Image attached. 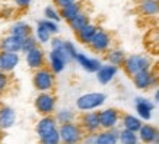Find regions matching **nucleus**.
<instances>
[{"instance_id": "40", "label": "nucleus", "mask_w": 159, "mask_h": 144, "mask_svg": "<svg viewBox=\"0 0 159 144\" xmlns=\"http://www.w3.org/2000/svg\"><path fill=\"white\" fill-rule=\"evenodd\" d=\"M63 44H64V39L60 38V37H57V35H53L51 39H50V45H51V48H61Z\"/></svg>"}, {"instance_id": "15", "label": "nucleus", "mask_w": 159, "mask_h": 144, "mask_svg": "<svg viewBox=\"0 0 159 144\" xmlns=\"http://www.w3.org/2000/svg\"><path fill=\"white\" fill-rule=\"evenodd\" d=\"M137 135H139V141H142V143L159 144V128H156L152 124L143 122L137 131Z\"/></svg>"}, {"instance_id": "19", "label": "nucleus", "mask_w": 159, "mask_h": 144, "mask_svg": "<svg viewBox=\"0 0 159 144\" xmlns=\"http://www.w3.org/2000/svg\"><path fill=\"white\" fill-rule=\"evenodd\" d=\"M20 48H22V38L13 34H7L0 39V51L20 53Z\"/></svg>"}, {"instance_id": "24", "label": "nucleus", "mask_w": 159, "mask_h": 144, "mask_svg": "<svg viewBox=\"0 0 159 144\" xmlns=\"http://www.w3.org/2000/svg\"><path fill=\"white\" fill-rule=\"evenodd\" d=\"M118 143V128L101 130L97 133V144H117Z\"/></svg>"}, {"instance_id": "32", "label": "nucleus", "mask_w": 159, "mask_h": 144, "mask_svg": "<svg viewBox=\"0 0 159 144\" xmlns=\"http://www.w3.org/2000/svg\"><path fill=\"white\" fill-rule=\"evenodd\" d=\"M44 18L45 19H51L54 22H60L61 20V16H60V10L54 6H47L44 9Z\"/></svg>"}, {"instance_id": "18", "label": "nucleus", "mask_w": 159, "mask_h": 144, "mask_svg": "<svg viewBox=\"0 0 159 144\" xmlns=\"http://www.w3.org/2000/svg\"><path fill=\"white\" fill-rule=\"evenodd\" d=\"M16 124V111L12 106L2 105L0 106V130H10Z\"/></svg>"}, {"instance_id": "8", "label": "nucleus", "mask_w": 159, "mask_h": 144, "mask_svg": "<svg viewBox=\"0 0 159 144\" xmlns=\"http://www.w3.org/2000/svg\"><path fill=\"white\" fill-rule=\"evenodd\" d=\"M70 60L66 55L64 50L61 48H51V51L48 53V60H47V67L54 73V74H60L64 72V68L67 66Z\"/></svg>"}, {"instance_id": "10", "label": "nucleus", "mask_w": 159, "mask_h": 144, "mask_svg": "<svg viewBox=\"0 0 159 144\" xmlns=\"http://www.w3.org/2000/svg\"><path fill=\"white\" fill-rule=\"evenodd\" d=\"M56 131H58V124L54 115H41V118L35 125V133L38 135L39 141L45 137H48L50 134L56 133Z\"/></svg>"}, {"instance_id": "22", "label": "nucleus", "mask_w": 159, "mask_h": 144, "mask_svg": "<svg viewBox=\"0 0 159 144\" xmlns=\"http://www.w3.org/2000/svg\"><path fill=\"white\" fill-rule=\"evenodd\" d=\"M125 57H127V54H125L124 50L117 48V47H111L105 53V61L112 64V66H117V67H121V66H123Z\"/></svg>"}, {"instance_id": "30", "label": "nucleus", "mask_w": 159, "mask_h": 144, "mask_svg": "<svg viewBox=\"0 0 159 144\" xmlns=\"http://www.w3.org/2000/svg\"><path fill=\"white\" fill-rule=\"evenodd\" d=\"M51 37H53V35L48 32V29L44 26L41 20H38V22H37V26H35V38L38 41V44H48Z\"/></svg>"}, {"instance_id": "39", "label": "nucleus", "mask_w": 159, "mask_h": 144, "mask_svg": "<svg viewBox=\"0 0 159 144\" xmlns=\"http://www.w3.org/2000/svg\"><path fill=\"white\" fill-rule=\"evenodd\" d=\"M82 143L86 144H97V133H85Z\"/></svg>"}, {"instance_id": "37", "label": "nucleus", "mask_w": 159, "mask_h": 144, "mask_svg": "<svg viewBox=\"0 0 159 144\" xmlns=\"http://www.w3.org/2000/svg\"><path fill=\"white\" fill-rule=\"evenodd\" d=\"M41 143L43 144H58L60 143V134H58V131L53 133V134H50L48 137H45V138L41 140Z\"/></svg>"}, {"instance_id": "23", "label": "nucleus", "mask_w": 159, "mask_h": 144, "mask_svg": "<svg viewBox=\"0 0 159 144\" xmlns=\"http://www.w3.org/2000/svg\"><path fill=\"white\" fill-rule=\"evenodd\" d=\"M58 10H60L61 20L69 22V20H72L77 13H80V12L83 10V3L82 2H79V0H76V2H73V3L64 6V7H61V9H58Z\"/></svg>"}, {"instance_id": "26", "label": "nucleus", "mask_w": 159, "mask_h": 144, "mask_svg": "<svg viewBox=\"0 0 159 144\" xmlns=\"http://www.w3.org/2000/svg\"><path fill=\"white\" fill-rule=\"evenodd\" d=\"M9 34H13L16 37H19V38H25V37H28V35L32 34V28H31V25L28 22H25V20H18V22H15L9 29Z\"/></svg>"}, {"instance_id": "13", "label": "nucleus", "mask_w": 159, "mask_h": 144, "mask_svg": "<svg viewBox=\"0 0 159 144\" xmlns=\"http://www.w3.org/2000/svg\"><path fill=\"white\" fill-rule=\"evenodd\" d=\"M134 111L142 121H149L155 111V103L145 96H137L134 98Z\"/></svg>"}, {"instance_id": "25", "label": "nucleus", "mask_w": 159, "mask_h": 144, "mask_svg": "<svg viewBox=\"0 0 159 144\" xmlns=\"http://www.w3.org/2000/svg\"><path fill=\"white\" fill-rule=\"evenodd\" d=\"M143 122H145V121H142L139 116L134 115V114H124V115H121L120 125H121V128H125V130L137 133Z\"/></svg>"}, {"instance_id": "6", "label": "nucleus", "mask_w": 159, "mask_h": 144, "mask_svg": "<svg viewBox=\"0 0 159 144\" xmlns=\"http://www.w3.org/2000/svg\"><path fill=\"white\" fill-rule=\"evenodd\" d=\"M114 44V37L111 35V32H108L104 28H98V31L95 32L92 41L89 42L88 47L91 48L93 53L97 54H105Z\"/></svg>"}, {"instance_id": "11", "label": "nucleus", "mask_w": 159, "mask_h": 144, "mask_svg": "<svg viewBox=\"0 0 159 144\" xmlns=\"http://www.w3.org/2000/svg\"><path fill=\"white\" fill-rule=\"evenodd\" d=\"M25 63L31 70H37L44 66H47V55L43 48L37 45L35 48L29 50L28 53H25Z\"/></svg>"}, {"instance_id": "4", "label": "nucleus", "mask_w": 159, "mask_h": 144, "mask_svg": "<svg viewBox=\"0 0 159 144\" xmlns=\"http://www.w3.org/2000/svg\"><path fill=\"white\" fill-rule=\"evenodd\" d=\"M58 134H60V143L64 144H76L82 143L83 138V130L79 125V122L72 121V122H66V124L58 125Z\"/></svg>"}, {"instance_id": "41", "label": "nucleus", "mask_w": 159, "mask_h": 144, "mask_svg": "<svg viewBox=\"0 0 159 144\" xmlns=\"http://www.w3.org/2000/svg\"><path fill=\"white\" fill-rule=\"evenodd\" d=\"M53 2H54V6H56L57 9H61V7L70 5V3L76 2V0H53Z\"/></svg>"}, {"instance_id": "16", "label": "nucleus", "mask_w": 159, "mask_h": 144, "mask_svg": "<svg viewBox=\"0 0 159 144\" xmlns=\"http://www.w3.org/2000/svg\"><path fill=\"white\" fill-rule=\"evenodd\" d=\"M95 74H97V80L101 83V85H110L117 77V74H118V67H117V66H112L110 63L101 64V67L95 72Z\"/></svg>"}, {"instance_id": "38", "label": "nucleus", "mask_w": 159, "mask_h": 144, "mask_svg": "<svg viewBox=\"0 0 159 144\" xmlns=\"http://www.w3.org/2000/svg\"><path fill=\"white\" fill-rule=\"evenodd\" d=\"M12 2H13L15 7L19 10H26L32 3V0H12Z\"/></svg>"}, {"instance_id": "29", "label": "nucleus", "mask_w": 159, "mask_h": 144, "mask_svg": "<svg viewBox=\"0 0 159 144\" xmlns=\"http://www.w3.org/2000/svg\"><path fill=\"white\" fill-rule=\"evenodd\" d=\"M118 143L121 144H137L139 143V135L134 131L121 128L118 130Z\"/></svg>"}, {"instance_id": "14", "label": "nucleus", "mask_w": 159, "mask_h": 144, "mask_svg": "<svg viewBox=\"0 0 159 144\" xmlns=\"http://www.w3.org/2000/svg\"><path fill=\"white\" fill-rule=\"evenodd\" d=\"M20 64L19 53H9V51H0V72L13 73L16 67Z\"/></svg>"}, {"instance_id": "12", "label": "nucleus", "mask_w": 159, "mask_h": 144, "mask_svg": "<svg viewBox=\"0 0 159 144\" xmlns=\"http://www.w3.org/2000/svg\"><path fill=\"white\" fill-rule=\"evenodd\" d=\"M79 125L82 127L83 133H98V131L101 130L99 116H98V109L82 112V115L79 118Z\"/></svg>"}, {"instance_id": "7", "label": "nucleus", "mask_w": 159, "mask_h": 144, "mask_svg": "<svg viewBox=\"0 0 159 144\" xmlns=\"http://www.w3.org/2000/svg\"><path fill=\"white\" fill-rule=\"evenodd\" d=\"M131 80H133L134 87H137L139 90L146 92L159 85V73L149 68V70H145V72H140L137 74H134L131 77Z\"/></svg>"}, {"instance_id": "1", "label": "nucleus", "mask_w": 159, "mask_h": 144, "mask_svg": "<svg viewBox=\"0 0 159 144\" xmlns=\"http://www.w3.org/2000/svg\"><path fill=\"white\" fill-rule=\"evenodd\" d=\"M152 66H153V63H152V58L149 55H146V54H130V55L125 57L121 67H123L127 76L133 77L137 73L152 68Z\"/></svg>"}, {"instance_id": "20", "label": "nucleus", "mask_w": 159, "mask_h": 144, "mask_svg": "<svg viewBox=\"0 0 159 144\" xmlns=\"http://www.w3.org/2000/svg\"><path fill=\"white\" fill-rule=\"evenodd\" d=\"M137 10L145 18H153L159 15V0H140Z\"/></svg>"}, {"instance_id": "2", "label": "nucleus", "mask_w": 159, "mask_h": 144, "mask_svg": "<svg viewBox=\"0 0 159 144\" xmlns=\"http://www.w3.org/2000/svg\"><path fill=\"white\" fill-rule=\"evenodd\" d=\"M107 95L104 92H88L76 99V109L80 112L97 111L105 105Z\"/></svg>"}, {"instance_id": "21", "label": "nucleus", "mask_w": 159, "mask_h": 144, "mask_svg": "<svg viewBox=\"0 0 159 144\" xmlns=\"http://www.w3.org/2000/svg\"><path fill=\"white\" fill-rule=\"evenodd\" d=\"M98 25L92 24V22H89V24H86L83 28H80L77 32H75L76 34V38L77 41L80 44H83V45H89V42L92 41V38H93V35H95V32L98 31Z\"/></svg>"}, {"instance_id": "33", "label": "nucleus", "mask_w": 159, "mask_h": 144, "mask_svg": "<svg viewBox=\"0 0 159 144\" xmlns=\"http://www.w3.org/2000/svg\"><path fill=\"white\" fill-rule=\"evenodd\" d=\"M63 50H64L66 55L69 57V60H70V61H75L76 54L79 53V51H77V48H76V45H75L72 41H64V44H63Z\"/></svg>"}, {"instance_id": "36", "label": "nucleus", "mask_w": 159, "mask_h": 144, "mask_svg": "<svg viewBox=\"0 0 159 144\" xmlns=\"http://www.w3.org/2000/svg\"><path fill=\"white\" fill-rule=\"evenodd\" d=\"M148 42H149L150 47H153L155 50H159V28H155L150 31L149 37H148Z\"/></svg>"}, {"instance_id": "28", "label": "nucleus", "mask_w": 159, "mask_h": 144, "mask_svg": "<svg viewBox=\"0 0 159 144\" xmlns=\"http://www.w3.org/2000/svg\"><path fill=\"white\" fill-rule=\"evenodd\" d=\"M57 124H66V122H72V121H76V114L75 111H72L70 108H61V109H56V112L53 114Z\"/></svg>"}, {"instance_id": "34", "label": "nucleus", "mask_w": 159, "mask_h": 144, "mask_svg": "<svg viewBox=\"0 0 159 144\" xmlns=\"http://www.w3.org/2000/svg\"><path fill=\"white\" fill-rule=\"evenodd\" d=\"M10 87V74L0 72V96H3Z\"/></svg>"}, {"instance_id": "42", "label": "nucleus", "mask_w": 159, "mask_h": 144, "mask_svg": "<svg viewBox=\"0 0 159 144\" xmlns=\"http://www.w3.org/2000/svg\"><path fill=\"white\" fill-rule=\"evenodd\" d=\"M153 101L156 103H159V85L155 87V90H153Z\"/></svg>"}, {"instance_id": "5", "label": "nucleus", "mask_w": 159, "mask_h": 144, "mask_svg": "<svg viewBox=\"0 0 159 144\" xmlns=\"http://www.w3.org/2000/svg\"><path fill=\"white\" fill-rule=\"evenodd\" d=\"M34 106L39 115H53L57 109V98L53 92H38Z\"/></svg>"}, {"instance_id": "9", "label": "nucleus", "mask_w": 159, "mask_h": 144, "mask_svg": "<svg viewBox=\"0 0 159 144\" xmlns=\"http://www.w3.org/2000/svg\"><path fill=\"white\" fill-rule=\"evenodd\" d=\"M98 116H99L101 128H104V130H111V128L120 127L121 112L117 108H99Z\"/></svg>"}, {"instance_id": "3", "label": "nucleus", "mask_w": 159, "mask_h": 144, "mask_svg": "<svg viewBox=\"0 0 159 144\" xmlns=\"http://www.w3.org/2000/svg\"><path fill=\"white\" fill-rule=\"evenodd\" d=\"M32 85L37 92H53L56 87V74L47 66L34 70Z\"/></svg>"}, {"instance_id": "35", "label": "nucleus", "mask_w": 159, "mask_h": 144, "mask_svg": "<svg viewBox=\"0 0 159 144\" xmlns=\"http://www.w3.org/2000/svg\"><path fill=\"white\" fill-rule=\"evenodd\" d=\"M41 22H43V25L45 26V28L48 29V32L51 35H57L58 31H60V28H58V22H54V20L51 19H41Z\"/></svg>"}, {"instance_id": "31", "label": "nucleus", "mask_w": 159, "mask_h": 144, "mask_svg": "<svg viewBox=\"0 0 159 144\" xmlns=\"http://www.w3.org/2000/svg\"><path fill=\"white\" fill-rule=\"evenodd\" d=\"M37 45H39L38 41H37V38H35V35H28V37H25V38H22V48H20V53H28L29 50H32V48H35Z\"/></svg>"}, {"instance_id": "17", "label": "nucleus", "mask_w": 159, "mask_h": 144, "mask_svg": "<svg viewBox=\"0 0 159 144\" xmlns=\"http://www.w3.org/2000/svg\"><path fill=\"white\" fill-rule=\"evenodd\" d=\"M75 61H76L77 64L88 73H95L98 68L101 67V64H102V61L99 60V58L89 57V55L85 54V53H77Z\"/></svg>"}, {"instance_id": "27", "label": "nucleus", "mask_w": 159, "mask_h": 144, "mask_svg": "<svg viewBox=\"0 0 159 144\" xmlns=\"http://www.w3.org/2000/svg\"><path fill=\"white\" fill-rule=\"evenodd\" d=\"M89 22H91V16H89V13L85 12V10H82V12L77 13L72 20H69L67 24H69V26H70V29H72L73 32H77L79 29L83 28V26H85L86 24H89Z\"/></svg>"}]
</instances>
